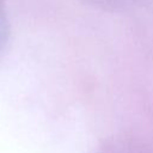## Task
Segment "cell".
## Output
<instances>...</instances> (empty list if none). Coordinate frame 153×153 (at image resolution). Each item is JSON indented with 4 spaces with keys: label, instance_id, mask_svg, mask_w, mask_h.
<instances>
[{
    "label": "cell",
    "instance_id": "1",
    "mask_svg": "<svg viewBox=\"0 0 153 153\" xmlns=\"http://www.w3.org/2000/svg\"><path fill=\"white\" fill-rule=\"evenodd\" d=\"M10 22L6 13L5 0H0V56L5 53L10 42Z\"/></svg>",
    "mask_w": 153,
    "mask_h": 153
}]
</instances>
